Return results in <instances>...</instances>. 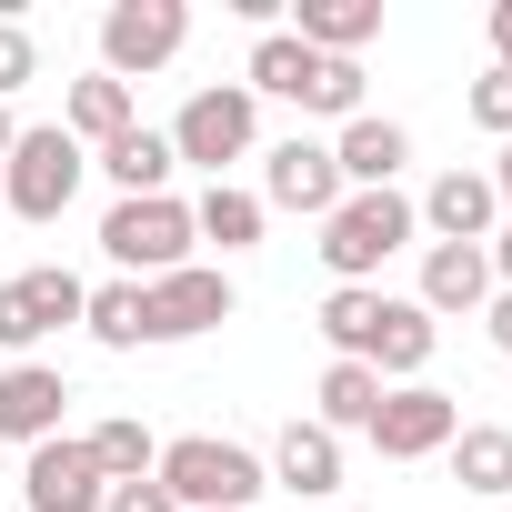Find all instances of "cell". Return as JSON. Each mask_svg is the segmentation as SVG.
<instances>
[{
	"instance_id": "1",
	"label": "cell",
	"mask_w": 512,
	"mask_h": 512,
	"mask_svg": "<svg viewBox=\"0 0 512 512\" xmlns=\"http://www.w3.org/2000/svg\"><path fill=\"white\" fill-rule=\"evenodd\" d=\"M181 512H262V492H272V472H262V452H241V442H221V432H181V442H161V472H151Z\"/></svg>"
},
{
	"instance_id": "2",
	"label": "cell",
	"mask_w": 512,
	"mask_h": 512,
	"mask_svg": "<svg viewBox=\"0 0 512 512\" xmlns=\"http://www.w3.org/2000/svg\"><path fill=\"white\" fill-rule=\"evenodd\" d=\"M422 221H412V201L402 191H342V211L322 221V272H332V292L342 282H362V292H382V262H392V251L412 241Z\"/></svg>"
},
{
	"instance_id": "3",
	"label": "cell",
	"mask_w": 512,
	"mask_h": 512,
	"mask_svg": "<svg viewBox=\"0 0 512 512\" xmlns=\"http://www.w3.org/2000/svg\"><path fill=\"white\" fill-rule=\"evenodd\" d=\"M81 171H91V151H81L61 121H41V131L11 141V161H0V211H21V221H61V211L81 201Z\"/></svg>"
},
{
	"instance_id": "4",
	"label": "cell",
	"mask_w": 512,
	"mask_h": 512,
	"mask_svg": "<svg viewBox=\"0 0 512 512\" xmlns=\"http://www.w3.org/2000/svg\"><path fill=\"white\" fill-rule=\"evenodd\" d=\"M191 201H171V191H151V201H111V221H101V251L121 262V282H161V272H181L191 262Z\"/></svg>"
},
{
	"instance_id": "5",
	"label": "cell",
	"mask_w": 512,
	"mask_h": 512,
	"mask_svg": "<svg viewBox=\"0 0 512 512\" xmlns=\"http://www.w3.org/2000/svg\"><path fill=\"white\" fill-rule=\"evenodd\" d=\"M251 141H262V101H251L241 81L191 91V101H181V121H171V161H201L211 181H221L231 161H251Z\"/></svg>"
},
{
	"instance_id": "6",
	"label": "cell",
	"mask_w": 512,
	"mask_h": 512,
	"mask_svg": "<svg viewBox=\"0 0 512 512\" xmlns=\"http://www.w3.org/2000/svg\"><path fill=\"white\" fill-rule=\"evenodd\" d=\"M231 312H241V292H231V272H211V262H181V272L141 282V342H201V332H221Z\"/></svg>"
},
{
	"instance_id": "7",
	"label": "cell",
	"mask_w": 512,
	"mask_h": 512,
	"mask_svg": "<svg viewBox=\"0 0 512 512\" xmlns=\"http://www.w3.org/2000/svg\"><path fill=\"white\" fill-rule=\"evenodd\" d=\"M181 41H191L181 0H111V11H101V71L111 81H141V71L181 61Z\"/></svg>"
},
{
	"instance_id": "8",
	"label": "cell",
	"mask_w": 512,
	"mask_h": 512,
	"mask_svg": "<svg viewBox=\"0 0 512 512\" xmlns=\"http://www.w3.org/2000/svg\"><path fill=\"white\" fill-rule=\"evenodd\" d=\"M81 302H91V282H81V272H61V262L11 272V282H0V352H11V362H31V342H41V332L81 322Z\"/></svg>"
},
{
	"instance_id": "9",
	"label": "cell",
	"mask_w": 512,
	"mask_h": 512,
	"mask_svg": "<svg viewBox=\"0 0 512 512\" xmlns=\"http://www.w3.org/2000/svg\"><path fill=\"white\" fill-rule=\"evenodd\" d=\"M452 432H462V402L432 392V382H392L382 412H372V452L382 462H432V452H452Z\"/></svg>"
},
{
	"instance_id": "10",
	"label": "cell",
	"mask_w": 512,
	"mask_h": 512,
	"mask_svg": "<svg viewBox=\"0 0 512 512\" xmlns=\"http://www.w3.org/2000/svg\"><path fill=\"white\" fill-rule=\"evenodd\" d=\"M262 211H302V221H332L342 211V171H332V141H282L262 151Z\"/></svg>"
},
{
	"instance_id": "11",
	"label": "cell",
	"mask_w": 512,
	"mask_h": 512,
	"mask_svg": "<svg viewBox=\"0 0 512 512\" xmlns=\"http://www.w3.org/2000/svg\"><path fill=\"white\" fill-rule=\"evenodd\" d=\"M21 492H31V512H101V462H91V442H71V432H51V442H31V462H21Z\"/></svg>"
},
{
	"instance_id": "12",
	"label": "cell",
	"mask_w": 512,
	"mask_h": 512,
	"mask_svg": "<svg viewBox=\"0 0 512 512\" xmlns=\"http://www.w3.org/2000/svg\"><path fill=\"white\" fill-rule=\"evenodd\" d=\"M61 412H71V382H61V362H0V442H51L61 432Z\"/></svg>"
},
{
	"instance_id": "13",
	"label": "cell",
	"mask_w": 512,
	"mask_h": 512,
	"mask_svg": "<svg viewBox=\"0 0 512 512\" xmlns=\"http://www.w3.org/2000/svg\"><path fill=\"white\" fill-rule=\"evenodd\" d=\"M402 161H412V131H402V121H382V111L342 121V141H332L342 191H392V181H402Z\"/></svg>"
},
{
	"instance_id": "14",
	"label": "cell",
	"mask_w": 512,
	"mask_h": 512,
	"mask_svg": "<svg viewBox=\"0 0 512 512\" xmlns=\"http://www.w3.org/2000/svg\"><path fill=\"white\" fill-rule=\"evenodd\" d=\"M432 322H452V312H482L492 302V262H482V241H432L422 251V292H412Z\"/></svg>"
},
{
	"instance_id": "15",
	"label": "cell",
	"mask_w": 512,
	"mask_h": 512,
	"mask_svg": "<svg viewBox=\"0 0 512 512\" xmlns=\"http://www.w3.org/2000/svg\"><path fill=\"white\" fill-rule=\"evenodd\" d=\"M412 221H422L432 241H492L502 201H492V181H482V171H442V181L412 201Z\"/></svg>"
},
{
	"instance_id": "16",
	"label": "cell",
	"mask_w": 512,
	"mask_h": 512,
	"mask_svg": "<svg viewBox=\"0 0 512 512\" xmlns=\"http://www.w3.org/2000/svg\"><path fill=\"white\" fill-rule=\"evenodd\" d=\"M432 352H442V322H432L422 302H392V292H382V332H372V372H382V392H392V382H422Z\"/></svg>"
},
{
	"instance_id": "17",
	"label": "cell",
	"mask_w": 512,
	"mask_h": 512,
	"mask_svg": "<svg viewBox=\"0 0 512 512\" xmlns=\"http://www.w3.org/2000/svg\"><path fill=\"white\" fill-rule=\"evenodd\" d=\"M262 472H272L282 492L322 502V492H342V432H322V422H282V442H272Z\"/></svg>"
},
{
	"instance_id": "18",
	"label": "cell",
	"mask_w": 512,
	"mask_h": 512,
	"mask_svg": "<svg viewBox=\"0 0 512 512\" xmlns=\"http://www.w3.org/2000/svg\"><path fill=\"white\" fill-rule=\"evenodd\" d=\"M91 171H111V191H121V201H151V191H171V171H181V161H171V131H141V121H131L121 141H101V151H91Z\"/></svg>"
},
{
	"instance_id": "19",
	"label": "cell",
	"mask_w": 512,
	"mask_h": 512,
	"mask_svg": "<svg viewBox=\"0 0 512 512\" xmlns=\"http://www.w3.org/2000/svg\"><path fill=\"white\" fill-rule=\"evenodd\" d=\"M372 31H382V0H302L292 11V41L322 51V61H352Z\"/></svg>"
},
{
	"instance_id": "20",
	"label": "cell",
	"mask_w": 512,
	"mask_h": 512,
	"mask_svg": "<svg viewBox=\"0 0 512 512\" xmlns=\"http://www.w3.org/2000/svg\"><path fill=\"white\" fill-rule=\"evenodd\" d=\"M372 412H382V372H372V362H322L312 422H322V432H372Z\"/></svg>"
},
{
	"instance_id": "21",
	"label": "cell",
	"mask_w": 512,
	"mask_h": 512,
	"mask_svg": "<svg viewBox=\"0 0 512 512\" xmlns=\"http://www.w3.org/2000/svg\"><path fill=\"white\" fill-rule=\"evenodd\" d=\"M312 71H322V51H302L292 31H262V41H251V61H241V91H251V101H302Z\"/></svg>"
},
{
	"instance_id": "22",
	"label": "cell",
	"mask_w": 512,
	"mask_h": 512,
	"mask_svg": "<svg viewBox=\"0 0 512 512\" xmlns=\"http://www.w3.org/2000/svg\"><path fill=\"white\" fill-rule=\"evenodd\" d=\"M61 131H71L81 151H101V141H121V131H131V81H111V71H91V81H71V101H61Z\"/></svg>"
},
{
	"instance_id": "23",
	"label": "cell",
	"mask_w": 512,
	"mask_h": 512,
	"mask_svg": "<svg viewBox=\"0 0 512 512\" xmlns=\"http://www.w3.org/2000/svg\"><path fill=\"white\" fill-rule=\"evenodd\" d=\"M262 191H231V181H211L201 201H191V231L201 241H221V262H231V251H251V241H262Z\"/></svg>"
},
{
	"instance_id": "24",
	"label": "cell",
	"mask_w": 512,
	"mask_h": 512,
	"mask_svg": "<svg viewBox=\"0 0 512 512\" xmlns=\"http://www.w3.org/2000/svg\"><path fill=\"white\" fill-rule=\"evenodd\" d=\"M452 482L482 492V502L512 492V432H502V422H462V432H452Z\"/></svg>"
},
{
	"instance_id": "25",
	"label": "cell",
	"mask_w": 512,
	"mask_h": 512,
	"mask_svg": "<svg viewBox=\"0 0 512 512\" xmlns=\"http://www.w3.org/2000/svg\"><path fill=\"white\" fill-rule=\"evenodd\" d=\"M372 332H382V292H362V282L322 292V342H332V362H372Z\"/></svg>"
},
{
	"instance_id": "26",
	"label": "cell",
	"mask_w": 512,
	"mask_h": 512,
	"mask_svg": "<svg viewBox=\"0 0 512 512\" xmlns=\"http://www.w3.org/2000/svg\"><path fill=\"white\" fill-rule=\"evenodd\" d=\"M81 442H91V462H101V482H151V472H161V442H151V432H141L131 412H111V422H91Z\"/></svg>"
},
{
	"instance_id": "27",
	"label": "cell",
	"mask_w": 512,
	"mask_h": 512,
	"mask_svg": "<svg viewBox=\"0 0 512 512\" xmlns=\"http://www.w3.org/2000/svg\"><path fill=\"white\" fill-rule=\"evenodd\" d=\"M81 332H91L101 352H141V282H101V292L81 302Z\"/></svg>"
},
{
	"instance_id": "28",
	"label": "cell",
	"mask_w": 512,
	"mask_h": 512,
	"mask_svg": "<svg viewBox=\"0 0 512 512\" xmlns=\"http://www.w3.org/2000/svg\"><path fill=\"white\" fill-rule=\"evenodd\" d=\"M302 111H322V121H362V61H322L312 91H302Z\"/></svg>"
},
{
	"instance_id": "29",
	"label": "cell",
	"mask_w": 512,
	"mask_h": 512,
	"mask_svg": "<svg viewBox=\"0 0 512 512\" xmlns=\"http://www.w3.org/2000/svg\"><path fill=\"white\" fill-rule=\"evenodd\" d=\"M462 111H472L492 141H512V71H482V81L462 91Z\"/></svg>"
},
{
	"instance_id": "30",
	"label": "cell",
	"mask_w": 512,
	"mask_h": 512,
	"mask_svg": "<svg viewBox=\"0 0 512 512\" xmlns=\"http://www.w3.org/2000/svg\"><path fill=\"white\" fill-rule=\"evenodd\" d=\"M21 81H41V41H31L11 11H0V101H11Z\"/></svg>"
},
{
	"instance_id": "31",
	"label": "cell",
	"mask_w": 512,
	"mask_h": 512,
	"mask_svg": "<svg viewBox=\"0 0 512 512\" xmlns=\"http://www.w3.org/2000/svg\"><path fill=\"white\" fill-rule=\"evenodd\" d=\"M101 512H181V502H171L161 482H111V492H101Z\"/></svg>"
},
{
	"instance_id": "32",
	"label": "cell",
	"mask_w": 512,
	"mask_h": 512,
	"mask_svg": "<svg viewBox=\"0 0 512 512\" xmlns=\"http://www.w3.org/2000/svg\"><path fill=\"white\" fill-rule=\"evenodd\" d=\"M482 262H492V292H512V221H502V231L482 241Z\"/></svg>"
},
{
	"instance_id": "33",
	"label": "cell",
	"mask_w": 512,
	"mask_h": 512,
	"mask_svg": "<svg viewBox=\"0 0 512 512\" xmlns=\"http://www.w3.org/2000/svg\"><path fill=\"white\" fill-rule=\"evenodd\" d=\"M492 71H512V0H492Z\"/></svg>"
},
{
	"instance_id": "34",
	"label": "cell",
	"mask_w": 512,
	"mask_h": 512,
	"mask_svg": "<svg viewBox=\"0 0 512 512\" xmlns=\"http://www.w3.org/2000/svg\"><path fill=\"white\" fill-rule=\"evenodd\" d=\"M482 312H492V352H502V362H512V292H492V302H482Z\"/></svg>"
},
{
	"instance_id": "35",
	"label": "cell",
	"mask_w": 512,
	"mask_h": 512,
	"mask_svg": "<svg viewBox=\"0 0 512 512\" xmlns=\"http://www.w3.org/2000/svg\"><path fill=\"white\" fill-rule=\"evenodd\" d=\"M482 181H492V201H502V211H512V141H502V151H492V171H482Z\"/></svg>"
},
{
	"instance_id": "36",
	"label": "cell",
	"mask_w": 512,
	"mask_h": 512,
	"mask_svg": "<svg viewBox=\"0 0 512 512\" xmlns=\"http://www.w3.org/2000/svg\"><path fill=\"white\" fill-rule=\"evenodd\" d=\"M11 141H21V121H11V101H0V161H11Z\"/></svg>"
}]
</instances>
